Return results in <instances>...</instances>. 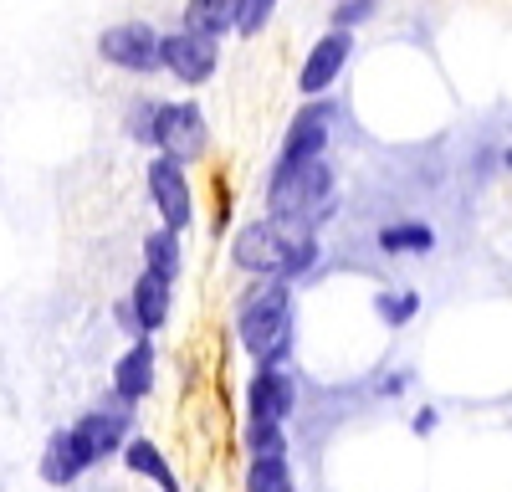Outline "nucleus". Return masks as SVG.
Returning a JSON list of instances; mask_svg holds the SVG:
<instances>
[{
    "instance_id": "f257e3e1",
    "label": "nucleus",
    "mask_w": 512,
    "mask_h": 492,
    "mask_svg": "<svg viewBox=\"0 0 512 492\" xmlns=\"http://www.w3.org/2000/svg\"><path fill=\"white\" fill-rule=\"evenodd\" d=\"M231 334L256 369L297 359V298L292 282L251 277L231 303Z\"/></svg>"
},
{
    "instance_id": "f03ea898",
    "label": "nucleus",
    "mask_w": 512,
    "mask_h": 492,
    "mask_svg": "<svg viewBox=\"0 0 512 492\" xmlns=\"http://www.w3.org/2000/svg\"><path fill=\"white\" fill-rule=\"evenodd\" d=\"M323 262V236L313 231H292L272 216L241 221L231 231V267L246 277H272V282H303Z\"/></svg>"
},
{
    "instance_id": "7ed1b4c3",
    "label": "nucleus",
    "mask_w": 512,
    "mask_h": 492,
    "mask_svg": "<svg viewBox=\"0 0 512 492\" xmlns=\"http://www.w3.org/2000/svg\"><path fill=\"white\" fill-rule=\"evenodd\" d=\"M267 216L292 226V231H323L338 216V175L328 159H308V164H287L277 159L267 170Z\"/></svg>"
},
{
    "instance_id": "20e7f679",
    "label": "nucleus",
    "mask_w": 512,
    "mask_h": 492,
    "mask_svg": "<svg viewBox=\"0 0 512 492\" xmlns=\"http://www.w3.org/2000/svg\"><path fill=\"white\" fill-rule=\"evenodd\" d=\"M134 416H139V405H128L123 395L108 390V395H98V400L72 421V441H77V451H82V462H88V472L103 467V462H113V457H123L128 436H134Z\"/></svg>"
},
{
    "instance_id": "39448f33",
    "label": "nucleus",
    "mask_w": 512,
    "mask_h": 492,
    "mask_svg": "<svg viewBox=\"0 0 512 492\" xmlns=\"http://www.w3.org/2000/svg\"><path fill=\"white\" fill-rule=\"evenodd\" d=\"M154 149L175 164H200L210 154V118L195 98H180V103H159V139Z\"/></svg>"
},
{
    "instance_id": "423d86ee",
    "label": "nucleus",
    "mask_w": 512,
    "mask_h": 492,
    "mask_svg": "<svg viewBox=\"0 0 512 492\" xmlns=\"http://www.w3.org/2000/svg\"><path fill=\"white\" fill-rule=\"evenodd\" d=\"M159 47H164V31H154L149 21H113V26L98 31V57L118 72H134V77L164 72Z\"/></svg>"
},
{
    "instance_id": "0eeeda50",
    "label": "nucleus",
    "mask_w": 512,
    "mask_h": 492,
    "mask_svg": "<svg viewBox=\"0 0 512 492\" xmlns=\"http://www.w3.org/2000/svg\"><path fill=\"white\" fill-rule=\"evenodd\" d=\"M144 185H149V200H154V211H159V226L185 236L195 226V185H190V170H185V164H175V159H164V154H154L149 170H144Z\"/></svg>"
},
{
    "instance_id": "6e6552de",
    "label": "nucleus",
    "mask_w": 512,
    "mask_h": 492,
    "mask_svg": "<svg viewBox=\"0 0 512 492\" xmlns=\"http://www.w3.org/2000/svg\"><path fill=\"white\" fill-rule=\"evenodd\" d=\"M297 400H303V385H297V369L292 364L251 369V380H246V421L287 426L297 416Z\"/></svg>"
},
{
    "instance_id": "1a4fd4ad",
    "label": "nucleus",
    "mask_w": 512,
    "mask_h": 492,
    "mask_svg": "<svg viewBox=\"0 0 512 492\" xmlns=\"http://www.w3.org/2000/svg\"><path fill=\"white\" fill-rule=\"evenodd\" d=\"M159 67L185 82V88H205L210 77L221 72V41L195 36V31H164V47H159Z\"/></svg>"
},
{
    "instance_id": "9d476101",
    "label": "nucleus",
    "mask_w": 512,
    "mask_h": 492,
    "mask_svg": "<svg viewBox=\"0 0 512 492\" xmlns=\"http://www.w3.org/2000/svg\"><path fill=\"white\" fill-rule=\"evenodd\" d=\"M333 118H338V108H333V103H323V98H308L303 108L292 113V123H287V134H282V149H277V159H287V164H308V159H323V154H328V139H333Z\"/></svg>"
},
{
    "instance_id": "9b49d317",
    "label": "nucleus",
    "mask_w": 512,
    "mask_h": 492,
    "mask_svg": "<svg viewBox=\"0 0 512 492\" xmlns=\"http://www.w3.org/2000/svg\"><path fill=\"white\" fill-rule=\"evenodd\" d=\"M349 57H354V31H333L328 26L308 47L303 67H297V93H303V98H323L328 88H338V72L349 67Z\"/></svg>"
},
{
    "instance_id": "f8f14e48",
    "label": "nucleus",
    "mask_w": 512,
    "mask_h": 492,
    "mask_svg": "<svg viewBox=\"0 0 512 492\" xmlns=\"http://www.w3.org/2000/svg\"><path fill=\"white\" fill-rule=\"evenodd\" d=\"M154 385H159V349H154V339H149V334H144V339H128L123 354L113 359L108 390L123 395L128 405H144V400L154 395Z\"/></svg>"
},
{
    "instance_id": "ddd939ff",
    "label": "nucleus",
    "mask_w": 512,
    "mask_h": 492,
    "mask_svg": "<svg viewBox=\"0 0 512 492\" xmlns=\"http://www.w3.org/2000/svg\"><path fill=\"white\" fill-rule=\"evenodd\" d=\"M36 477L47 482V487H77L82 477H88V462H82V451L72 441V426H57L47 436V446H41V457H36Z\"/></svg>"
},
{
    "instance_id": "4468645a",
    "label": "nucleus",
    "mask_w": 512,
    "mask_h": 492,
    "mask_svg": "<svg viewBox=\"0 0 512 492\" xmlns=\"http://www.w3.org/2000/svg\"><path fill=\"white\" fill-rule=\"evenodd\" d=\"M123 467H128V477L134 482H154L159 492H180V472H175V462L164 457V446L154 441V436H144V431H134L128 436V446H123V457H118Z\"/></svg>"
},
{
    "instance_id": "2eb2a0df",
    "label": "nucleus",
    "mask_w": 512,
    "mask_h": 492,
    "mask_svg": "<svg viewBox=\"0 0 512 492\" xmlns=\"http://www.w3.org/2000/svg\"><path fill=\"white\" fill-rule=\"evenodd\" d=\"M128 303H134V318H139V334H159V328L169 323V313H175V282H164L154 272H139L134 287H128Z\"/></svg>"
},
{
    "instance_id": "dca6fc26",
    "label": "nucleus",
    "mask_w": 512,
    "mask_h": 492,
    "mask_svg": "<svg viewBox=\"0 0 512 492\" xmlns=\"http://www.w3.org/2000/svg\"><path fill=\"white\" fill-rule=\"evenodd\" d=\"M185 31L195 36H210V41H221L241 26V0H185V16H180Z\"/></svg>"
},
{
    "instance_id": "f3484780",
    "label": "nucleus",
    "mask_w": 512,
    "mask_h": 492,
    "mask_svg": "<svg viewBox=\"0 0 512 492\" xmlns=\"http://www.w3.org/2000/svg\"><path fill=\"white\" fill-rule=\"evenodd\" d=\"M139 257H144V272H154V277H164V282H175V287H180V272H185V241H180L175 231H164V226L144 231Z\"/></svg>"
},
{
    "instance_id": "a211bd4d",
    "label": "nucleus",
    "mask_w": 512,
    "mask_h": 492,
    "mask_svg": "<svg viewBox=\"0 0 512 492\" xmlns=\"http://www.w3.org/2000/svg\"><path fill=\"white\" fill-rule=\"evenodd\" d=\"M374 246L384 257H431L436 252V226L425 221H390L374 231Z\"/></svg>"
},
{
    "instance_id": "6ab92c4d",
    "label": "nucleus",
    "mask_w": 512,
    "mask_h": 492,
    "mask_svg": "<svg viewBox=\"0 0 512 492\" xmlns=\"http://www.w3.org/2000/svg\"><path fill=\"white\" fill-rule=\"evenodd\" d=\"M241 446H246V462H282V457H292L287 426H272V421H246L241 426Z\"/></svg>"
},
{
    "instance_id": "aec40b11",
    "label": "nucleus",
    "mask_w": 512,
    "mask_h": 492,
    "mask_svg": "<svg viewBox=\"0 0 512 492\" xmlns=\"http://www.w3.org/2000/svg\"><path fill=\"white\" fill-rule=\"evenodd\" d=\"M374 318L384 328H405L410 318H420V293L415 287H384V293H374Z\"/></svg>"
},
{
    "instance_id": "412c9836",
    "label": "nucleus",
    "mask_w": 512,
    "mask_h": 492,
    "mask_svg": "<svg viewBox=\"0 0 512 492\" xmlns=\"http://www.w3.org/2000/svg\"><path fill=\"white\" fill-rule=\"evenodd\" d=\"M241 492H297L292 457H282V462H246Z\"/></svg>"
},
{
    "instance_id": "4be33fe9",
    "label": "nucleus",
    "mask_w": 512,
    "mask_h": 492,
    "mask_svg": "<svg viewBox=\"0 0 512 492\" xmlns=\"http://www.w3.org/2000/svg\"><path fill=\"white\" fill-rule=\"evenodd\" d=\"M123 134L134 139L139 149H154V139H159V98H134V103H128Z\"/></svg>"
},
{
    "instance_id": "5701e85b",
    "label": "nucleus",
    "mask_w": 512,
    "mask_h": 492,
    "mask_svg": "<svg viewBox=\"0 0 512 492\" xmlns=\"http://www.w3.org/2000/svg\"><path fill=\"white\" fill-rule=\"evenodd\" d=\"M379 11V0H338L333 6V31H359Z\"/></svg>"
},
{
    "instance_id": "b1692460",
    "label": "nucleus",
    "mask_w": 512,
    "mask_h": 492,
    "mask_svg": "<svg viewBox=\"0 0 512 492\" xmlns=\"http://www.w3.org/2000/svg\"><path fill=\"white\" fill-rule=\"evenodd\" d=\"M272 16H277V0H241V26H236V36H262Z\"/></svg>"
},
{
    "instance_id": "393cba45",
    "label": "nucleus",
    "mask_w": 512,
    "mask_h": 492,
    "mask_svg": "<svg viewBox=\"0 0 512 492\" xmlns=\"http://www.w3.org/2000/svg\"><path fill=\"white\" fill-rule=\"evenodd\" d=\"M113 323H118V334H123V339H144V334H139V318H134V303H128V293L113 303Z\"/></svg>"
},
{
    "instance_id": "a878e982",
    "label": "nucleus",
    "mask_w": 512,
    "mask_h": 492,
    "mask_svg": "<svg viewBox=\"0 0 512 492\" xmlns=\"http://www.w3.org/2000/svg\"><path fill=\"white\" fill-rule=\"evenodd\" d=\"M436 421H441L436 410H431V405H420L415 416H410V431H415V436H431V431H436Z\"/></svg>"
},
{
    "instance_id": "bb28decb",
    "label": "nucleus",
    "mask_w": 512,
    "mask_h": 492,
    "mask_svg": "<svg viewBox=\"0 0 512 492\" xmlns=\"http://www.w3.org/2000/svg\"><path fill=\"white\" fill-rule=\"evenodd\" d=\"M410 385V375H390V380H384V395H400Z\"/></svg>"
},
{
    "instance_id": "cd10ccee",
    "label": "nucleus",
    "mask_w": 512,
    "mask_h": 492,
    "mask_svg": "<svg viewBox=\"0 0 512 492\" xmlns=\"http://www.w3.org/2000/svg\"><path fill=\"white\" fill-rule=\"evenodd\" d=\"M502 164H507V170H512V144H507V149H502Z\"/></svg>"
}]
</instances>
